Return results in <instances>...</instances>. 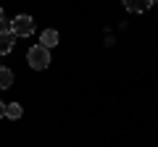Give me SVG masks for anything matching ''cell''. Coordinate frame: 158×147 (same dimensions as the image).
<instances>
[{
    "label": "cell",
    "instance_id": "1",
    "mask_svg": "<svg viewBox=\"0 0 158 147\" xmlns=\"http://www.w3.org/2000/svg\"><path fill=\"white\" fill-rule=\"evenodd\" d=\"M27 61H29V66H32L34 71H42V68L50 66V50H45L42 45H34V47H29Z\"/></svg>",
    "mask_w": 158,
    "mask_h": 147
},
{
    "label": "cell",
    "instance_id": "2",
    "mask_svg": "<svg viewBox=\"0 0 158 147\" xmlns=\"http://www.w3.org/2000/svg\"><path fill=\"white\" fill-rule=\"evenodd\" d=\"M11 32H13V37H29L34 32V18L32 16H16L11 21Z\"/></svg>",
    "mask_w": 158,
    "mask_h": 147
},
{
    "label": "cell",
    "instance_id": "3",
    "mask_svg": "<svg viewBox=\"0 0 158 147\" xmlns=\"http://www.w3.org/2000/svg\"><path fill=\"white\" fill-rule=\"evenodd\" d=\"M40 45L45 47V50L56 47V45H58V32H56V29H45V32H42V37H40Z\"/></svg>",
    "mask_w": 158,
    "mask_h": 147
},
{
    "label": "cell",
    "instance_id": "4",
    "mask_svg": "<svg viewBox=\"0 0 158 147\" xmlns=\"http://www.w3.org/2000/svg\"><path fill=\"white\" fill-rule=\"evenodd\" d=\"M13 45H16V37H13V32L0 34V55H8V53L13 50Z\"/></svg>",
    "mask_w": 158,
    "mask_h": 147
},
{
    "label": "cell",
    "instance_id": "5",
    "mask_svg": "<svg viewBox=\"0 0 158 147\" xmlns=\"http://www.w3.org/2000/svg\"><path fill=\"white\" fill-rule=\"evenodd\" d=\"M124 6H127V11H132V13H142V11L150 8V3H148V0H127Z\"/></svg>",
    "mask_w": 158,
    "mask_h": 147
},
{
    "label": "cell",
    "instance_id": "6",
    "mask_svg": "<svg viewBox=\"0 0 158 147\" xmlns=\"http://www.w3.org/2000/svg\"><path fill=\"white\" fill-rule=\"evenodd\" d=\"M13 84V71L6 66H0V89H8Z\"/></svg>",
    "mask_w": 158,
    "mask_h": 147
},
{
    "label": "cell",
    "instance_id": "7",
    "mask_svg": "<svg viewBox=\"0 0 158 147\" xmlns=\"http://www.w3.org/2000/svg\"><path fill=\"white\" fill-rule=\"evenodd\" d=\"M21 113H24V110H21V105H19V102H11V105H6V116H8L11 121L21 118Z\"/></svg>",
    "mask_w": 158,
    "mask_h": 147
},
{
    "label": "cell",
    "instance_id": "8",
    "mask_svg": "<svg viewBox=\"0 0 158 147\" xmlns=\"http://www.w3.org/2000/svg\"><path fill=\"white\" fill-rule=\"evenodd\" d=\"M11 32V21H0V34H8Z\"/></svg>",
    "mask_w": 158,
    "mask_h": 147
},
{
    "label": "cell",
    "instance_id": "9",
    "mask_svg": "<svg viewBox=\"0 0 158 147\" xmlns=\"http://www.w3.org/2000/svg\"><path fill=\"white\" fill-rule=\"evenodd\" d=\"M3 116H6V102L0 100V118H3Z\"/></svg>",
    "mask_w": 158,
    "mask_h": 147
},
{
    "label": "cell",
    "instance_id": "10",
    "mask_svg": "<svg viewBox=\"0 0 158 147\" xmlns=\"http://www.w3.org/2000/svg\"><path fill=\"white\" fill-rule=\"evenodd\" d=\"M0 21H6V13H3V8H0Z\"/></svg>",
    "mask_w": 158,
    "mask_h": 147
}]
</instances>
